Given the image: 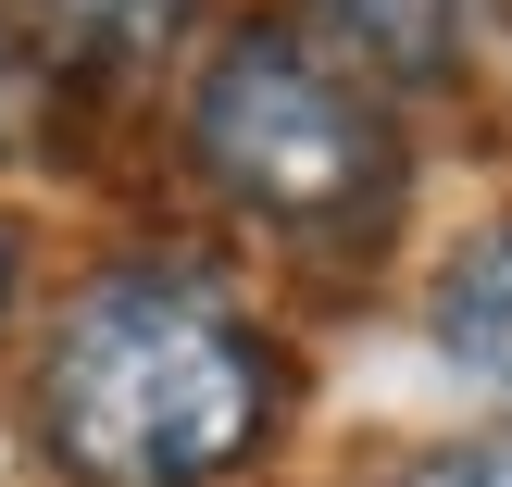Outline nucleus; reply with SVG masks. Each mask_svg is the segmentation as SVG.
I'll return each instance as SVG.
<instances>
[{"label":"nucleus","instance_id":"5","mask_svg":"<svg viewBox=\"0 0 512 487\" xmlns=\"http://www.w3.org/2000/svg\"><path fill=\"white\" fill-rule=\"evenodd\" d=\"M63 38H88V50H138L150 25H175V0H38Z\"/></svg>","mask_w":512,"mask_h":487},{"label":"nucleus","instance_id":"1","mask_svg":"<svg viewBox=\"0 0 512 487\" xmlns=\"http://www.w3.org/2000/svg\"><path fill=\"white\" fill-rule=\"evenodd\" d=\"M38 413H50L63 475H88V487H200L263 438L275 350L213 288L125 263L63 313Z\"/></svg>","mask_w":512,"mask_h":487},{"label":"nucleus","instance_id":"7","mask_svg":"<svg viewBox=\"0 0 512 487\" xmlns=\"http://www.w3.org/2000/svg\"><path fill=\"white\" fill-rule=\"evenodd\" d=\"M13 263H25V250H13V225H0V313H13Z\"/></svg>","mask_w":512,"mask_h":487},{"label":"nucleus","instance_id":"6","mask_svg":"<svg viewBox=\"0 0 512 487\" xmlns=\"http://www.w3.org/2000/svg\"><path fill=\"white\" fill-rule=\"evenodd\" d=\"M400 487H512V425H488V438H450V450H425Z\"/></svg>","mask_w":512,"mask_h":487},{"label":"nucleus","instance_id":"3","mask_svg":"<svg viewBox=\"0 0 512 487\" xmlns=\"http://www.w3.org/2000/svg\"><path fill=\"white\" fill-rule=\"evenodd\" d=\"M438 338H450V363H463V375L512 388V225H488V238H463V250H450Z\"/></svg>","mask_w":512,"mask_h":487},{"label":"nucleus","instance_id":"8","mask_svg":"<svg viewBox=\"0 0 512 487\" xmlns=\"http://www.w3.org/2000/svg\"><path fill=\"white\" fill-rule=\"evenodd\" d=\"M13 88H25V63H13V38H0V113H13Z\"/></svg>","mask_w":512,"mask_h":487},{"label":"nucleus","instance_id":"4","mask_svg":"<svg viewBox=\"0 0 512 487\" xmlns=\"http://www.w3.org/2000/svg\"><path fill=\"white\" fill-rule=\"evenodd\" d=\"M325 13H338V25H350V38H363L388 75H438L450 50H463L475 0H325Z\"/></svg>","mask_w":512,"mask_h":487},{"label":"nucleus","instance_id":"2","mask_svg":"<svg viewBox=\"0 0 512 487\" xmlns=\"http://www.w3.org/2000/svg\"><path fill=\"white\" fill-rule=\"evenodd\" d=\"M200 163L225 175V200H250L263 225H338V213H375L400 175L388 150V113L350 88L338 63L288 38V25H250V38L213 50L200 75Z\"/></svg>","mask_w":512,"mask_h":487}]
</instances>
